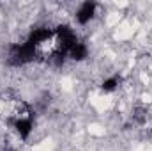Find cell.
Here are the masks:
<instances>
[{"label":"cell","mask_w":152,"mask_h":151,"mask_svg":"<svg viewBox=\"0 0 152 151\" xmlns=\"http://www.w3.org/2000/svg\"><path fill=\"white\" fill-rule=\"evenodd\" d=\"M69 57L73 59V61H85L87 57H88V48H87V44L85 43H81V41H78L75 46L71 48V52H69Z\"/></svg>","instance_id":"cell-5"},{"label":"cell","mask_w":152,"mask_h":151,"mask_svg":"<svg viewBox=\"0 0 152 151\" xmlns=\"http://www.w3.org/2000/svg\"><path fill=\"white\" fill-rule=\"evenodd\" d=\"M55 36V30H51V29H48V27H37V29H34L32 32H30V36H28V43H32L34 46H39V44H42V43H46L50 38H53Z\"/></svg>","instance_id":"cell-4"},{"label":"cell","mask_w":152,"mask_h":151,"mask_svg":"<svg viewBox=\"0 0 152 151\" xmlns=\"http://www.w3.org/2000/svg\"><path fill=\"white\" fill-rule=\"evenodd\" d=\"M37 59V46H34L32 43L25 41L21 44H12L9 48V55H7V64L9 66H25L32 61Z\"/></svg>","instance_id":"cell-1"},{"label":"cell","mask_w":152,"mask_h":151,"mask_svg":"<svg viewBox=\"0 0 152 151\" xmlns=\"http://www.w3.org/2000/svg\"><path fill=\"white\" fill-rule=\"evenodd\" d=\"M147 117H149V110L145 107H134L133 109V121L136 124H143L147 121Z\"/></svg>","instance_id":"cell-7"},{"label":"cell","mask_w":152,"mask_h":151,"mask_svg":"<svg viewBox=\"0 0 152 151\" xmlns=\"http://www.w3.org/2000/svg\"><path fill=\"white\" fill-rule=\"evenodd\" d=\"M118 85H120V76L113 75V76H110V78H106V80L101 84V89H103L104 93H112V91H115Z\"/></svg>","instance_id":"cell-6"},{"label":"cell","mask_w":152,"mask_h":151,"mask_svg":"<svg viewBox=\"0 0 152 151\" xmlns=\"http://www.w3.org/2000/svg\"><path fill=\"white\" fill-rule=\"evenodd\" d=\"M96 9H97V4H96V2H92V0L83 2V4L80 5V9L76 11V21H78L80 25H87V23L94 18Z\"/></svg>","instance_id":"cell-3"},{"label":"cell","mask_w":152,"mask_h":151,"mask_svg":"<svg viewBox=\"0 0 152 151\" xmlns=\"http://www.w3.org/2000/svg\"><path fill=\"white\" fill-rule=\"evenodd\" d=\"M55 38H57V43H58L57 50H60V52H64V53H67V55H69L71 48L80 41L78 36H76V32L69 27V25H58V27L55 29Z\"/></svg>","instance_id":"cell-2"}]
</instances>
